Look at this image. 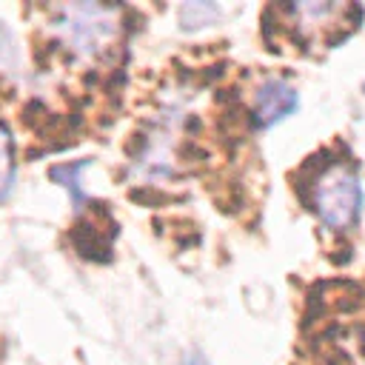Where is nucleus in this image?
<instances>
[{
    "instance_id": "obj_1",
    "label": "nucleus",
    "mask_w": 365,
    "mask_h": 365,
    "mask_svg": "<svg viewBox=\"0 0 365 365\" xmlns=\"http://www.w3.org/2000/svg\"><path fill=\"white\" fill-rule=\"evenodd\" d=\"M314 208L328 228H351L362 211V185L345 165H331L314 185Z\"/></svg>"
},
{
    "instance_id": "obj_2",
    "label": "nucleus",
    "mask_w": 365,
    "mask_h": 365,
    "mask_svg": "<svg viewBox=\"0 0 365 365\" xmlns=\"http://www.w3.org/2000/svg\"><path fill=\"white\" fill-rule=\"evenodd\" d=\"M299 97H297V88L285 80H265L259 88H257V97H254V114H257V123L259 125H274L279 120H285L294 108H297Z\"/></svg>"
},
{
    "instance_id": "obj_3",
    "label": "nucleus",
    "mask_w": 365,
    "mask_h": 365,
    "mask_svg": "<svg viewBox=\"0 0 365 365\" xmlns=\"http://www.w3.org/2000/svg\"><path fill=\"white\" fill-rule=\"evenodd\" d=\"M11 180H14L11 140H9V131L0 125V197H6V191L11 188Z\"/></svg>"
},
{
    "instance_id": "obj_4",
    "label": "nucleus",
    "mask_w": 365,
    "mask_h": 365,
    "mask_svg": "<svg viewBox=\"0 0 365 365\" xmlns=\"http://www.w3.org/2000/svg\"><path fill=\"white\" fill-rule=\"evenodd\" d=\"M185 365H208V362H205L202 356H197V354H194V356H188V359H185Z\"/></svg>"
}]
</instances>
